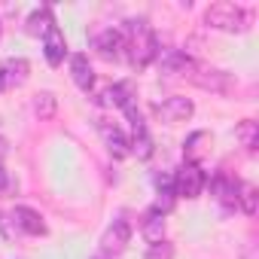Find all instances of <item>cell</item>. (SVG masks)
<instances>
[{
	"label": "cell",
	"mask_w": 259,
	"mask_h": 259,
	"mask_svg": "<svg viewBox=\"0 0 259 259\" xmlns=\"http://www.w3.org/2000/svg\"><path fill=\"white\" fill-rule=\"evenodd\" d=\"M125 37V52L135 70H147L156 58H159V37L150 31L147 19H128L122 28Z\"/></svg>",
	"instance_id": "6da1fadb"
},
{
	"label": "cell",
	"mask_w": 259,
	"mask_h": 259,
	"mask_svg": "<svg viewBox=\"0 0 259 259\" xmlns=\"http://www.w3.org/2000/svg\"><path fill=\"white\" fill-rule=\"evenodd\" d=\"M0 232L4 235H46V223H43V217L34 210V207H25V204H19V207H13L7 217L0 213Z\"/></svg>",
	"instance_id": "7a4b0ae2"
},
{
	"label": "cell",
	"mask_w": 259,
	"mask_h": 259,
	"mask_svg": "<svg viewBox=\"0 0 259 259\" xmlns=\"http://www.w3.org/2000/svg\"><path fill=\"white\" fill-rule=\"evenodd\" d=\"M204 22H207V28L229 31V34L247 31V13H244V7H238V4H213V7H207Z\"/></svg>",
	"instance_id": "3957f363"
},
{
	"label": "cell",
	"mask_w": 259,
	"mask_h": 259,
	"mask_svg": "<svg viewBox=\"0 0 259 259\" xmlns=\"http://www.w3.org/2000/svg\"><path fill=\"white\" fill-rule=\"evenodd\" d=\"M204 183H207V174L201 171V165L183 162L174 171V195L177 198H198L201 189H204Z\"/></svg>",
	"instance_id": "277c9868"
},
{
	"label": "cell",
	"mask_w": 259,
	"mask_h": 259,
	"mask_svg": "<svg viewBox=\"0 0 259 259\" xmlns=\"http://www.w3.org/2000/svg\"><path fill=\"white\" fill-rule=\"evenodd\" d=\"M210 192H213V198H217V204H220V210L229 217V213H235L238 210V192H241V180H235V177H229V174H213V180H210Z\"/></svg>",
	"instance_id": "5b68a950"
},
{
	"label": "cell",
	"mask_w": 259,
	"mask_h": 259,
	"mask_svg": "<svg viewBox=\"0 0 259 259\" xmlns=\"http://www.w3.org/2000/svg\"><path fill=\"white\" fill-rule=\"evenodd\" d=\"M128 241H132V223L125 220V213H119V217L107 226V232H104V238H101V250L110 253V256H119V253L128 247Z\"/></svg>",
	"instance_id": "8992f818"
},
{
	"label": "cell",
	"mask_w": 259,
	"mask_h": 259,
	"mask_svg": "<svg viewBox=\"0 0 259 259\" xmlns=\"http://www.w3.org/2000/svg\"><path fill=\"white\" fill-rule=\"evenodd\" d=\"M153 110H156V116L162 122H171L174 125V122H186L195 113V104L189 98H183V95H174V98H165L162 104H156Z\"/></svg>",
	"instance_id": "52a82bcc"
},
{
	"label": "cell",
	"mask_w": 259,
	"mask_h": 259,
	"mask_svg": "<svg viewBox=\"0 0 259 259\" xmlns=\"http://www.w3.org/2000/svg\"><path fill=\"white\" fill-rule=\"evenodd\" d=\"M156 61H159L162 73H168V76H189L195 70V61L183 49H159Z\"/></svg>",
	"instance_id": "ba28073f"
},
{
	"label": "cell",
	"mask_w": 259,
	"mask_h": 259,
	"mask_svg": "<svg viewBox=\"0 0 259 259\" xmlns=\"http://www.w3.org/2000/svg\"><path fill=\"white\" fill-rule=\"evenodd\" d=\"M189 79L195 85L207 89V92H217V95H226L229 85H232V79H229L226 70H213V67H201V64H195V70L189 73Z\"/></svg>",
	"instance_id": "9c48e42d"
},
{
	"label": "cell",
	"mask_w": 259,
	"mask_h": 259,
	"mask_svg": "<svg viewBox=\"0 0 259 259\" xmlns=\"http://www.w3.org/2000/svg\"><path fill=\"white\" fill-rule=\"evenodd\" d=\"M43 55H46L49 67H58L64 61V55H67V40H64V34H61V28L55 22L43 31Z\"/></svg>",
	"instance_id": "30bf717a"
},
{
	"label": "cell",
	"mask_w": 259,
	"mask_h": 259,
	"mask_svg": "<svg viewBox=\"0 0 259 259\" xmlns=\"http://www.w3.org/2000/svg\"><path fill=\"white\" fill-rule=\"evenodd\" d=\"M128 150H132L138 159H150L153 156V135H150V128H147V122L144 119H138V122H132V141H128Z\"/></svg>",
	"instance_id": "8fae6325"
},
{
	"label": "cell",
	"mask_w": 259,
	"mask_h": 259,
	"mask_svg": "<svg viewBox=\"0 0 259 259\" xmlns=\"http://www.w3.org/2000/svg\"><path fill=\"white\" fill-rule=\"evenodd\" d=\"M95 49L104 55V58H119L122 55V49H125V37H122V31H116V28H104V31H98L95 34Z\"/></svg>",
	"instance_id": "7c38bea8"
},
{
	"label": "cell",
	"mask_w": 259,
	"mask_h": 259,
	"mask_svg": "<svg viewBox=\"0 0 259 259\" xmlns=\"http://www.w3.org/2000/svg\"><path fill=\"white\" fill-rule=\"evenodd\" d=\"M70 76H73V82H76L82 92H92V89H95V70H92L89 58L79 55V52L70 58Z\"/></svg>",
	"instance_id": "4fadbf2b"
},
{
	"label": "cell",
	"mask_w": 259,
	"mask_h": 259,
	"mask_svg": "<svg viewBox=\"0 0 259 259\" xmlns=\"http://www.w3.org/2000/svg\"><path fill=\"white\" fill-rule=\"evenodd\" d=\"M141 235H144L150 244H159V241H165V213H159L156 207H150V210L144 213Z\"/></svg>",
	"instance_id": "5bb4252c"
},
{
	"label": "cell",
	"mask_w": 259,
	"mask_h": 259,
	"mask_svg": "<svg viewBox=\"0 0 259 259\" xmlns=\"http://www.w3.org/2000/svg\"><path fill=\"white\" fill-rule=\"evenodd\" d=\"M101 135H104V144L110 150L113 159H125V156H132V150H128V138L119 132L116 125H101Z\"/></svg>",
	"instance_id": "9a60e30c"
},
{
	"label": "cell",
	"mask_w": 259,
	"mask_h": 259,
	"mask_svg": "<svg viewBox=\"0 0 259 259\" xmlns=\"http://www.w3.org/2000/svg\"><path fill=\"white\" fill-rule=\"evenodd\" d=\"M28 70H31V64H28L25 58H10V61H4V64H0V73H4V82H7V89H16V85H22V82L28 79Z\"/></svg>",
	"instance_id": "2e32d148"
},
{
	"label": "cell",
	"mask_w": 259,
	"mask_h": 259,
	"mask_svg": "<svg viewBox=\"0 0 259 259\" xmlns=\"http://www.w3.org/2000/svg\"><path fill=\"white\" fill-rule=\"evenodd\" d=\"M104 107H125L128 101H135L132 98V85H128V82H113V85H107L104 92H101V98H98Z\"/></svg>",
	"instance_id": "e0dca14e"
},
{
	"label": "cell",
	"mask_w": 259,
	"mask_h": 259,
	"mask_svg": "<svg viewBox=\"0 0 259 259\" xmlns=\"http://www.w3.org/2000/svg\"><path fill=\"white\" fill-rule=\"evenodd\" d=\"M201 144H210V135H207V132H195V135H189L186 144H183V162L198 165V159H201V153H204Z\"/></svg>",
	"instance_id": "ac0fdd59"
},
{
	"label": "cell",
	"mask_w": 259,
	"mask_h": 259,
	"mask_svg": "<svg viewBox=\"0 0 259 259\" xmlns=\"http://www.w3.org/2000/svg\"><path fill=\"white\" fill-rule=\"evenodd\" d=\"M235 135H238V141H241V147H244L247 153H256V144H259V125H256L253 119H244V122L235 128Z\"/></svg>",
	"instance_id": "d6986e66"
},
{
	"label": "cell",
	"mask_w": 259,
	"mask_h": 259,
	"mask_svg": "<svg viewBox=\"0 0 259 259\" xmlns=\"http://www.w3.org/2000/svg\"><path fill=\"white\" fill-rule=\"evenodd\" d=\"M52 25V7H40V10H34L31 13V19H28V34H40V31H46Z\"/></svg>",
	"instance_id": "ffe728a7"
},
{
	"label": "cell",
	"mask_w": 259,
	"mask_h": 259,
	"mask_svg": "<svg viewBox=\"0 0 259 259\" xmlns=\"http://www.w3.org/2000/svg\"><path fill=\"white\" fill-rule=\"evenodd\" d=\"M55 107H58V101H55L52 92H40V95L34 98V113H37L40 119H52V116H55Z\"/></svg>",
	"instance_id": "44dd1931"
},
{
	"label": "cell",
	"mask_w": 259,
	"mask_h": 259,
	"mask_svg": "<svg viewBox=\"0 0 259 259\" xmlns=\"http://www.w3.org/2000/svg\"><path fill=\"white\" fill-rule=\"evenodd\" d=\"M238 207H241L247 217H253V213H256V186L241 183V192H238Z\"/></svg>",
	"instance_id": "7402d4cb"
},
{
	"label": "cell",
	"mask_w": 259,
	"mask_h": 259,
	"mask_svg": "<svg viewBox=\"0 0 259 259\" xmlns=\"http://www.w3.org/2000/svg\"><path fill=\"white\" fill-rule=\"evenodd\" d=\"M171 256H174V244L171 241L150 244V250H147V259H171Z\"/></svg>",
	"instance_id": "603a6c76"
},
{
	"label": "cell",
	"mask_w": 259,
	"mask_h": 259,
	"mask_svg": "<svg viewBox=\"0 0 259 259\" xmlns=\"http://www.w3.org/2000/svg\"><path fill=\"white\" fill-rule=\"evenodd\" d=\"M241 259H256V241H247V244H244Z\"/></svg>",
	"instance_id": "cb8c5ba5"
},
{
	"label": "cell",
	"mask_w": 259,
	"mask_h": 259,
	"mask_svg": "<svg viewBox=\"0 0 259 259\" xmlns=\"http://www.w3.org/2000/svg\"><path fill=\"white\" fill-rule=\"evenodd\" d=\"M7 153H10V144L0 138V168H4V159H7Z\"/></svg>",
	"instance_id": "d4e9b609"
},
{
	"label": "cell",
	"mask_w": 259,
	"mask_h": 259,
	"mask_svg": "<svg viewBox=\"0 0 259 259\" xmlns=\"http://www.w3.org/2000/svg\"><path fill=\"white\" fill-rule=\"evenodd\" d=\"M10 189V177H7V171L0 168V192H7Z\"/></svg>",
	"instance_id": "484cf974"
},
{
	"label": "cell",
	"mask_w": 259,
	"mask_h": 259,
	"mask_svg": "<svg viewBox=\"0 0 259 259\" xmlns=\"http://www.w3.org/2000/svg\"><path fill=\"white\" fill-rule=\"evenodd\" d=\"M89 259H116V256H110V253H104V250H98V253H92Z\"/></svg>",
	"instance_id": "4316f807"
},
{
	"label": "cell",
	"mask_w": 259,
	"mask_h": 259,
	"mask_svg": "<svg viewBox=\"0 0 259 259\" xmlns=\"http://www.w3.org/2000/svg\"><path fill=\"white\" fill-rule=\"evenodd\" d=\"M0 92H7V82H4V73H0Z\"/></svg>",
	"instance_id": "83f0119b"
}]
</instances>
